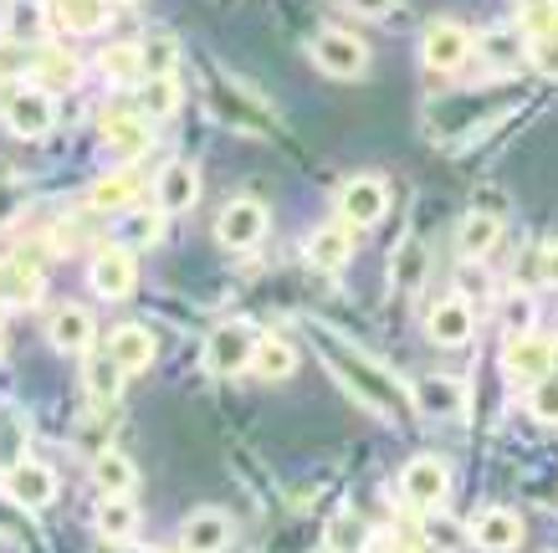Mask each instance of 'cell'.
Wrapping results in <instances>:
<instances>
[{
  "instance_id": "2",
  "label": "cell",
  "mask_w": 558,
  "mask_h": 553,
  "mask_svg": "<svg viewBox=\"0 0 558 553\" xmlns=\"http://www.w3.org/2000/svg\"><path fill=\"white\" fill-rule=\"evenodd\" d=\"M0 123L16 139H47L51 123H57V98L47 87H5L0 93Z\"/></svg>"
},
{
  "instance_id": "32",
  "label": "cell",
  "mask_w": 558,
  "mask_h": 553,
  "mask_svg": "<svg viewBox=\"0 0 558 553\" xmlns=\"http://www.w3.org/2000/svg\"><path fill=\"white\" fill-rule=\"evenodd\" d=\"M369 522L359 513H333L328 518V553H364L369 549Z\"/></svg>"
},
{
  "instance_id": "48",
  "label": "cell",
  "mask_w": 558,
  "mask_h": 553,
  "mask_svg": "<svg viewBox=\"0 0 558 553\" xmlns=\"http://www.w3.org/2000/svg\"><path fill=\"white\" fill-rule=\"evenodd\" d=\"M123 553H154V549H134V543H129V549H123Z\"/></svg>"
},
{
  "instance_id": "38",
  "label": "cell",
  "mask_w": 558,
  "mask_h": 553,
  "mask_svg": "<svg viewBox=\"0 0 558 553\" xmlns=\"http://www.w3.org/2000/svg\"><path fill=\"white\" fill-rule=\"evenodd\" d=\"M16 461H26V420L21 410H0V467L11 471Z\"/></svg>"
},
{
  "instance_id": "22",
  "label": "cell",
  "mask_w": 558,
  "mask_h": 553,
  "mask_svg": "<svg viewBox=\"0 0 558 553\" xmlns=\"http://www.w3.org/2000/svg\"><path fill=\"white\" fill-rule=\"evenodd\" d=\"M502 241V216H492V211H466L457 226V252L461 262H482L492 256V247Z\"/></svg>"
},
{
  "instance_id": "46",
  "label": "cell",
  "mask_w": 558,
  "mask_h": 553,
  "mask_svg": "<svg viewBox=\"0 0 558 553\" xmlns=\"http://www.w3.org/2000/svg\"><path fill=\"white\" fill-rule=\"evenodd\" d=\"M461 287H466L472 298H487V277H482V272H476V267H466V272H461Z\"/></svg>"
},
{
  "instance_id": "10",
  "label": "cell",
  "mask_w": 558,
  "mask_h": 553,
  "mask_svg": "<svg viewBox=\"0 0 558 553\" xmlns=\"http://www.w3.org/2000/svg\"><path fill=\"white\" fill-rule=\"evenodd\" d=\"M502 374L512 385H538L543 374H554V344L538 334H512L502 349Z\"/></svg>"
},
{
  "instance_id": "37",
  "label": "cell",
  "mask_w": 558,
  "mask_h": 553,
  "mask_svg": "<svg viewBox=\"0 0 558 553\" xmlns=\"http://www.w3.org/2000/svg\"><path fill=\"white\" fill-rule=\"evenodd\" d=\"M533 323H538V302H533V292H523V287H512V292H502V328L512 334H533Z\"/></svg>"
},
{
  "instance_id": "29",
  "label": "cell",
  "mask_w": 558,
  "mask_h": 553,
  "mask_svg": "<svg viewBox=\"0 0 558 553\" xmlns=\"http://www.w3.org/2000/svg\"><path fill=\"white\" fill-rule=\"evenodd\" d=\"M180 103H185V87H180V77H144V83H138V113L149 118H174L180 113Z\"/></svg>"
},
{
  "instance_id": "23",
  "label": "cell",
  "mask_w": 558,
  "mask_h": 553,
  "mask_svg": "<svg viewBox=\"0 0 558 553\" xmlns=\"http://www.w3.org/2000/svg\"><path fill=\"white\" fill-rule=\"evenodd\" d=\"M154 353H159V344H154V328H144V323H119L113 338H108V359H119L129 374L149 369Z\"/></svg>"
},
{
  "instance_id": "41",
  "label": "cell",
  "mask_w": 558,
  "mask_h": 553,
  "mask_svg": "<svg viewBox=\"0 0 558 553\" xmlns=\"http://www.w3.org/2000/svg\"><path fill=\"white\" fill-rule=\"evenodd\" d=\"M527 410L543 425H558V374H543L538 385H527Z\"/></svg>"
},
{
  "instance_id": "45",
  "label": "cell",
  "mask_w": 558,
  "mask_h": 553,
  "mask_svg": "<svg viewBox=\"0 0 558 553\" xmlns=\"http://www.w3.org/2000/svg\"><path fill=\"white\" fill-rule=\"evenodd\" d=\"M543 282L558 287V241H548V247H543Z\"/></svg>"
},
{
  "instance_id": "13",
  "label": "cell",
  "mask_w": 558,
  "mask_h": 553,
  "mask_svg": "<svg viewBox=\"0 0 558 553\" xmlns=\"http://www.w3.org/2000/svg\"><path fill=\"white\" fill-rule=\"evenodd\" d=\"M98 134H102V149L113 154L119 165L138 159V154L154 144V129L144 113H102L98 118Z\"/></svg>"
},
{
  "instance_id": "31",
  "label": "cell",
  "mask_w": 558,
  "mask_h": 553,
  "mask_svg": "<svg viewBox=\"0 0 558 553\" xmlns=\"http://www.w3.org/2000/svg\"><path fill=\"white\" fill-rule=\"evenodd\" d=\"M425 247L421 241H400L395 247V262H389V282H395V292H415V287L425 282Z\"/></svg>"
},
{
  "instance_id": "27",
  "label": "cell",
  "mask_w": 558,
  "mask_h": 553,
  "mask_svg": "<svg viewBox=\"0 0 558 553\" xmlns=\"http://www.w3.org/2000/svg\"><path fill=\"white\" fill-rule=\"evenodd\" d=\"M47 32H51L47 0H11V11H5V36H11V41H32V47H41Z\"/></svg>"
},
{
  "instance_id": "51",
  "label": "cell",
  "mask_w": 558,
  "mask_h": 553,
  "mask_svg": "<svg viewBox=\"0 0 558 553\" xmlns=\"http://www.w3.org/2000/svg\"><path fill=\"white\" fill-rule=\"evenodd\" d=\"M180 553H190V549H180Z\"/></svg>"
},
{
  "instance_id": "25",
  "label": "cell",
  "mask_w": 558,
  "mask_h": 553,
  "mask_svg": "<svg viewBox=\"0 0 558 553\" xmlns=\"http://www.w3.org/2000/svg\"><path fill=\"white\" fill-rule=\"evenodd\" d=\"M77 57L72 51H62V47H51V41H41L36 47V57H32V83L36 87H47V93H57V87H72L77 83Z\"/></svg>"
},
{
  "instance_id": "1",
  "label": "cell",
  "mask_w": 558,
  "mask_h": 553,
  "mask_svg": "<svg viewBox=\"0 0 558 553\" xmlns=\"http://www.w3.org/2000/svg\"><path fill=\"white\" fill-rule=\"evenodd\" d=\"M318 353H323V364L333 369V380H339V385L349 389L364 410H374V416H385V420H400V416H410V410H415L410 385H400L389 369H379L374 359H364L359 349L339 344L333 334H318Z\"/></svg>"
},
{
  "instance_id": "12",
  "label": "cell",
  "mask_w": 558,
  "mask_h": 553,
  "mask_svg": "<svg viewBox=\"0 0 558 553\" xmlns=\"http://www.w3.org/2000/svg\"><path fill=\"white\" fill-rule=\"evenodd\" d=\"M410 400H415V410H421V416L457 420V416H466L472 389L461 385V380H451V374H425V380H415V385H410Z\"/></svg>"
},
{
  "instance_id": "49",
  "label": "cell",
  "mask_w": 558,
  "mask_h": 553,
  "mask_svg": "<svg viewBox=\"0 0 558 553\" xmlns=\"http://www.w3.org/2000/svg\"><path fill=\"white\" fill-rule=\"evenodd\" d=\"M554 369H558V344H554Z\"/></svg>"
},
{
  "instance_id": "16",
  "label": "cell",
  "mask_w": 558,
  "mask_h": 553,
  "mask_svg": "<svg viewBox=\"0 0 558 553\" xmlns=\"http://www.w3.org/2000/svg\"><path fill=\"white\" fill-rule=\"evenodd\" d=\"M303 252H307V267L313 272H343L354 262V226H343V220L318 226V231L307 236Z\"/></svg>"
},
{
  "instance_id": "28",
  "label": "cell",
  "mask_w": 558,
  "mask_h": 553,
  "mask_svg": "<svg viewBox=\"0 0 558 553\" xmlns=\"http://www.w3.org/2000/svg\"><path fill=\"white\" fill-rule=\"evenodd\" d=\"M98 72L102 83H144V51H138V41H108V47L98 51Z\"/></svg>"
},
{
  "instance_id": "30",
  "label": "cell",
  "mask_w": 558,
  "mask_h": 553,
  "mask_svg": "<svg viewBox=\"0 0 558 553\" xmlns=\"http://www.w3.org/2000/svg\"><path fill=\"white\" fill-rule=\"evenodd\" d=\"M98 533L108 538V543H134V533H138L134 497H102L98 503Z\"/></svg>"
},
{
  "instance_id": "14",
  "label": "cell",
  "mask_w": 558,
  "mask_h": 553,
  "mask_svg": "<svg viewBox=\"0 0 558 553\" xmlns=\"http://www.w3.org/2000/svg\"><path fill=\"white\" fill-rule=\"evenodd\" d=\"M476 334V308L466 298H440L430 308V318H425V338L440 344V349H461V344H472Z\"/></svg>"
},
{
  "instance_id": "26",
  "label": "cell",
  "mask_w": 558,
  "mask_h": 553,
  "mask_svg": "<svg viewBox=\"0 0 558 553\" xmlns=\"http://www.w3.org/2000/svg\"><path fill=\"white\" fill-rule=\"evenodd\" d=\"M292 369H298V349H292L288 338H256V353H252V374L256 380H267V385H282V380H292Z\"/></svg>"
},
{
  "instance_id": "19",
  "label": "cell",
  "mask_w": 558,
  "mask_h": 553,
  "mask_svg": "<svg viewBox=\"0 0 558 553\" xmlns=\"http://www.w3.org/2000/svg\"><path fill=\"white\" fill-rule=\"evenodd\" d=\"M472 543L482 553H512L523 543V518H518L512 507H487V513L472 522Z\"/></svg>"
},
{
  "instance_id": "7",
  "label": "cell",
  "mask_w": 558,
  "mask_h": 553,
  "mask_svg": "<svg viewBox=\"0 0 558 553\" xmlns=\"http://www.w3.org/2000/svg\"><path fill=\"white\" fill-rule=\"evenodd\" d=\"M385 211H389V184L379 180V175H354V180L339 190V216H343V226H354V231L379 226Z\"/></svg>"
},
{
  "instance_id": "3",
  "label": "cell",
  "mask_w": 558,
  "mask_h": 553,
  "mask_svg": "<svg viewBox=\"0 0 558 553\" xmlns=\"http://www.w3.org/2000/svg\"><path fill=\"white\" fill-rule=\"evenodd\" d=\"M313 68L323 77H339V83H354L369 72V41L354 32H343V26H323L313 36Z\"/></svg>"
},
{
  "instance_id": "5",
  "label": "cell",
  "mask_w": 558,
  "mask_h": 553,
  "mask_svg": "<svg viewBox=\"0 0 558 553\" xmlns=\"http://www.w3.org/2000/svg\"><path fill=\"white\" fill-rule=\"evenodd\" d=\"M451 492V467L440 456H410L405 471H400V497L421 513H436Z\"/></svg>"
},
{
  "instance_id": "47",
  "label": "cell",
  "mask_w": 558,
  "mask_h": 553,
  "mask_svg": "<svg viewBox=\"0 0 558 553\" xmlns=\"http://www.w3.org/2000/svg\"><path fill=\"white\" fill-rule=\"evenodd\" d=\"M512 5H518V11H527V16H538V11H554L558 0H512Z\"/></svg>"
},
{
  "instance_id": "11",
  "label": "cell",
  "mask_w": 558,
  "mask_h": 553,
  "mask_svg": "<svg viewBox=\"0 0 558 553\" xmlns=\"http://www.w3.org/2000/svg\"><path fill=\"white\" fill-rule=\"evenodd\" d=\"M5 497L16 507H26V513H41V507H51V497H57V471L47 467V461H16V467L5 471Z\"/></svg>"
},
{
  "instance_id": "36",
  "label": "cell",
  "mask_w": 558,
  "mask_h": 553,
  "mask_svg": "<svg viewBox=\"0 0 558 553\" xmlns=\"http://www.w3.org/2000/svg\"><path fill=\"white\" fill-rule=\"evenodd\" d=\"M138 51H144V77H170V72L180 68V47H174V36H165V32L144 36Z\"/></svg>"
},
{
  "instance_id": "34",
  "label": "cell",
  "mask_w": 558,
  "mask_h": 553,
  "mask_svg": "<svg viewBox=\"0 0 558 553\" xmlns=\"http://www.w3.org/2000/svg\"><path fill=\"white\" fill-rule=\"evenodd\" d=\"M93 211H134L138 205V184L134 175H108V180L93 184V195H87Z\"/></svg>"
},
{
  "instance_id": "18",
  "label": "cell",
  "mask_w": 558,
  "mask_h": 553,
  "mask_svg": "<svg viewBox=\"0 0 558 553\" xmlns=\"http://www.w3.org/2000/svg\"><path fill=\"white\" fill-rule=\"evenodd\" d=\"M93 334H98V323H93V313L87 308H77V302H68V308H57L47 323V338L57 353H87L93 349Z\"/></svg>"
},
{
  "instance_id": "8",
  "label": "cell",
  "mask_w": 558,
  "mask_h": 553,
  "mask_svg": "<svg viewBox=\"0 0 558 553\" xmlns=\"http://www.w3.org/2000/svg\"><path fill=\"white\" fill-rule=\"evenodd\" d=\"M472 51H476V41L461 21H430L421 36V62L430 72H457Z\"/></svg>"
},
{
  "instance_id": "35",
  "label": "cell",
  "mask_w": 558,
  "mask_h": 553,
  "mask_svg": "<svg viewBox=\"0 0 558 553\" xmlns=\"http://www.w3.org/2000/svg\"><path fill=\"white\" fill-rule=\"evenodd\" d=\"M123 374H129V369H123L119 359H98V364L83 369V385H87V395H93L98 405H113L123 395Z\"/></svg>"
},
{
  "instance_id": "43",
  "label": "cell",
  "mask_w": 558,
  "mask_h": 553,
  "mask_svg": "<svg viewBox=\"0 0 558 553\" xmlns=\"http://www.w3.org/2000/svg\"><path fill=\"white\" fill-rule=\"evenodd\" d=\"M527 62L543 72V77H554L558 83V32H538L527 41Z\"/></svg>"
},
{
  "instance_id": "44",
  "label": "cell",
  "mask_w": 558,
  "mask_h": 553,
  "mask_svg": "<svg viewBox=\"0 0 558 553\" xmlns=\"http://www.w3.org/2000/svg\"><path fill=\"white\" fill-rule=\"evenodd\" d=\"M343 5H349V11H354V16L385 21V16H389V11H395V5H400V0H343Z\"/></svg>"
},
{
  "instance_id": "33",
  "label": "cell",
  "mask_w": 558,
  "mask_h": 553,
  "mask_svg": "<svg viewBox=\"0 0 558 553\" xmlns=\"http://www.w3.org/2000/svg\"><path fill=\"white\" fill-rule=\"evenodd\" d=\"M32 302H41V277L26 267H0V308H32Z\"/></svg>"
},
{
  "instance_id": "9",
  "label": "cell",
  "mask_w": 558,
  "mask_h": 553,
  "mask_svg": "<svg viewBox=\"0 0 558 553\" xmlns=\"http://www.w3.org/2000/svg\"><path fill=\"white\" fill-rule=\"evenodd\" d=\"M87 282H93V292L108 302H123L129 292L138 287V262L129 247H98V256H93V267H87Z\"/></svg>"
},
{
  "instance_id": "4",
  "label": "cell",
  "mask_w": 558,
  "mask_h": 553,
  "mask_svg": "<svg viewBox=\"0 0 558 553\" xmlns=\"http://www.w3.org/2000/svg\"><path fill=\"white\" fill-rule=\"evenodd\" d=\"M252 353H256L252 323H220V328H210V338H205V369H210L216 380L246 374V369H252Z\"/></svg>"
},
{
  "instance_id": "39",
  "label": "cell",
  "mask_w": 558,
  "mask_h": 553,
  "mask_svg": "<svg viewBox=\"0 0 558 553\" xmlns=\"http://www.w3.org/2000/svg\"><path fill=\"white\" fill-rule=\"evenodd\" d=\"M461 543H466L461 522L440 518V513H425V553H457Z\"/></svg>"
},
{
  "instance_id": "42",
  "label": "cell",
  "mask_w": 558,
  "mask_h": 553,
  "mask_svg": "<svg viewBox=\"0 0 558 553\" xmlns=\"http://www.w3.org/2000/svg\"><path fill=\"white\" fill-rule=\"evenodd\" d=\"M476 47H482V57H487V62H492L497 72L518 68V57H523V47H518V36H508V32H487L482 41H476Z\"/></svg>"
},
{
  "instance_id": "50",
  "label": "cell",
  "mask_w": 558,
  "mask_h": 553,
  "mask_svg": "<svg viewBox=\"0 0 558 553\" xmlns=\"http://www.w3.org/2000/svg\"><path fill=\"white\" fill-rule=\"evenodd\" d=\"M400 553H421V549H400Z\"/></svg>"
},
{
  "instance_id": "40",
  "label": "cell",
  "mask_w": 558,
  "mask_h": 553,
  "mask_svg": "<svg viewBox=\"0 0 558 553\" xmlns=\"http://www.w3.org/2000/svg\"><path fill=\"white\" fill-rule=\"evenodd\" d=\"M129 236H134L138 247H159V236H165V211H159V205H134V211H129Z\"/></svg>"
},
{
  "instance_id": "15",
  "label": "cell",
  "mask_w": 558,
  "mask_h": 553,
  "mask_svg": "<svg viewBox=\"0 0 558 553\" xmlns=\"http://www.w3.org/2000/svg\"><path fill=\"white\" fill-rule=\"evenodd\" d=\"M195 201H201V169L190 165V159H170V165L159 169V180H154V205L165 216H185Z\"/></svg>"
},
{
  "instance_id": "17",
  "label": "cell",
  "mask_w": 558,
  "mask_h": 553,
  "mask_svg": "<svg viewBox=\"0 0 558 553\" xmlns=\"http://www.w3.org/2000/svg\"><path fill=\"white\" fill-rule=\"evenodd\" d=\"M47 11H51V26L68 36H98L113 21L108 0H47Z\"/></svg>"
},
{
  "instance_id": "6",
  "label": "cell",
  "mask_w": 558,
  "mask_h": 553,
  "mask_svg": "<svg viewBox=\"0 0 558 553\" xmlns=\"http://www.w3.org/2000/svg\"><path fill=\"white\" fill-rule=\"evenodd\" d=\"M267 226H271L267 205L252 201V195H241V201H231L226 211H220L216 236H220V247H226V252H252L256 241L267 236Z\"/></svg>"
},
{
  "instance_id": "20",
  "label": "cell",
  "mask_w": 558,
  "mask_h": 553,
  "mask_svg": "<svg viewBox=\"0 0 558 553\" xmlns=\"http://www.w3.org/2000/svg\"><path fill=\"white\" fill-rule=\"evenodd\" d=\"M180 549H190V553H226L231 549V518L216 513V507L190 513L185 528H180Z\"/></svg>"
},
{
  "instance_id": "21",
  "label": "cell",
  "mask_w": 558,
  "mask_h": 553,
  "mask_svg": "<svg viewBox=\"0 0 558 553\" xmlns=\"http://www.w3.org/2000/svg\"><path fill=\"white\" fill-rule=\"evenodd\" d=\"M216 108L226 113V123H236V129H252V134H267L271 129V113L241 83H231V77L216 83Z\"/></svg>"
},
{
  "instance_id": "24",
  "label": "cell",
  "mask_w": 558,
  "mask_h": 553,
  "mask_svg": "<svg viewBox=\"0 0 558 553\" xmlns=\"http://www.w3.org/2000/svg\"><path fill=\"white\" fill-rule=\"evenodd\" d=\"M93 482L102 486V497H134L138 486V467L129 461L123 452H113V446H102L98 456H93Z\"/></svg>"
}]
</instances>
